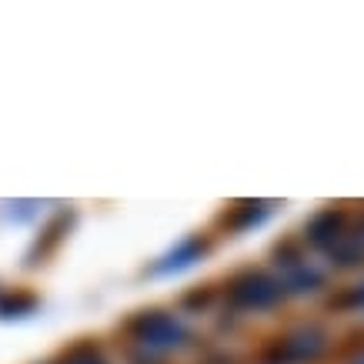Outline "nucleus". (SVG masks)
<instances>
[{
    "label": "nucleus",
    "instance_id": "1",
    "mask_svg": "<svg viewBox=\"0 0 364 364\" xmlns=\"http://www.w3.org/2000/svg\"><path fill=\"white\" fill-rule=\"evenodd\" d=\"M111 344L121 364H194L210 341L198 321L174 308V301H154L121 314Z\"/></svg>",
    "mask_w": 364,
    "mask_h": 364
},
{
    "label": "nucleus",
    "instance_id": "2",
    "mask_svg": "<svg viewBox=\"0 0 364 364\" xmlns=\"http://www.w3.org/2000/svg\"><path fill=\"white\" fill-rule=\"evenodd\" d=\"M221 308L214 314V331L237 338L257 321H281L291 311V294L267 261H241L218 277Z\"/></svg>",
    "mask_w": 364,
    "mask_h": 364
},
{
    "label": "nucleus",
    "instance_id": "3",
    "mask_svg": "<svg viewBox=\"0 0 364 364\" xmlns=\"http://www.w3.org/2000/svg\"><path fill=\"white\" fill-rule=\"evenodd\" d=\"M338 338L341 331L324 314H284L257 334L251 358L261 364H334Z\"/></svg>",
    "mask_w": 364,
    "mask_h": 364
},
{
    "label": "nucleus",
    "instance_id": "4",
    "mask_svg": "<svg viewBox=\"0 0 364 364\" xmlns=\"http://www.w3.org/2000/svg\"><path fill=\"white\" fill-rule=\"evenodd\" d=\"M264 261L281 274L294 304H301V301H318L321 304L328 298V291L334 287V274L328 271V264L304 247L298 231L277 234L274 241L267 244Z\"/></svg>",
    "mask_w": 364,
    "mask_h": 364
},
{
    "label": "nucleus",
    "instance_id": "5",
    "mask_svg": "<svg viewBox=\"0 0 364 364\" xmlns=\"http://www.w3.org/2000/svg\"><path fill=\"white\" fill-rule=\"evenodd\" d=\"M218 244L221 241L214 237L210 228H191V231L177 234L174 241H167L154 257H147L141 274L147 281H177V277H188L214 257Z\"/></svg>",
    "mask_w": 364,
    "mask_h": 364
},
{
    "label": "nucleus",
    "instance_id": "6",
    "mask_svg": "<svg viewBox=\"0 0 364 364\" xmlns=\"http://www.w3.org/2000/svg\"><path fill=\"white\" fill-rule=\"evenodd\" d=\"M354 208L358 204L351 200H328L308 210L298 224V237L304 241V247L321 261L331 251H338L354 231Z\"/></svg>",
    "mask_w": 364,
    "mask_h": 364
},
{
    "label": "nucleus",
    "instance_id": "7",
    "mask_svg": "<svg viewBox=\"0 0 364 364\" xmlns=\"http://www.w3.org/2000/svg\"><path fill=\"white\" fill-rule=\"evenodd\" d=\"M277 214H281V200L274 198H234L218 208L208 228L218 241H241V237L264 231Z\"/></svg>",
    "mask_w": 364,
    "mask_h": 364
},
{
    "label": "nucleus",
    "instance_id": "8",
    "mask_svg": "<svg viewBox=\"0 0 364 364\" xmlns=\"http://www.w3.org/2000/svg\"><path fill=\"white\" fill-rule=\"evenodd\" d=\"M77 221L80 214L70 204H57L54 210H47L41 224H37V231H33L31 244H27V251H23V267L27 271H41V267L50 264L57 254L67 247L70 234L77 231Z\"/></svg>",
    "mask_w": 364,
    "mask_h": 364
},
{
    "label": "nucleus",
    "instance_id": "9",
    "mask_svg": "<svg viewBox=\"0 0 364 364\" xmlns=\"http://www.w3.org/2000/svg\"><path fill=\"white\" fill-rule=\"evenodd\" d=\"M41 364H121V358L114 351L111 338L80 334V338H70L67 344H60V348Z\"/></svg>",
    "mask_w": 364,
    "mask_h": 364
},
{
    "label": "nucleus",
    "instance_id": "10",
    "mask_svg": "<svg viewBox=\"0 0 364 364\" xmlns=\"http://www.w3.org/2000/svg\"><path fill=\"white\" fill-rule=\"evenodd\" d=\"M321 314L324 318H344V321H364V271L354 277L334 281L328 298L321 301Z\"/></svg>",
    "mask_w": 364,
    "mask_h": 364
},
{
    "label": "nucleus",
    "instance_id": "11",
    "mask_svg": "<svg viewBox=\"0 0 364 364\" xmlns=\"http://www.w3.org/2000/svg\"><path fill=\"white\" fill-rule=\"evenodd\" d=\"M174 308L181 311V314H188L191 321L214 318L218 308H221V291H218V281H194V284H188L174 298Z\"/></svg>",
    "mask_w": 364,
    "mask_h": 364
},
{
    "label": "nucleus",
    "instance_id": "12",
    "mask_svg": "<svg viewBox=\"0 0 364 364\" xmlns=\"http://www.w3.org/2000/svg\"><path fill=\"white\" fill-rule=\"evenodd\" d=\"M44 308L41 291L31 284H0V321H27Z\"/></svg>",
    "mask_w": 364,
    "mask_h": 364
},
{
    "label": "nucleus",
    "instance_id": "13",
    "mask_svg": "<svg viewBox=\"0 0 364 364\" xmlns=\"http://www.w3.org/2000/svg\"><path fill=\"white\" fill-rule=\"evenodd\" d=\"M41 214H44V204H41V200H17V204H11L14 221H37Z\"/></svg>",
    "mask_w": 364,
    "mask_h": 364
},
{
    "label": "nucleus",
    "instance_id": "14",
    "mask_svg": "<svg viewBox=\"0 0 364 364\" xmlns=\"http://www.w3.org/2000/svg\"><path fill=\"white\" fill-rule=\"evenodd\" d=\"M354 231L364 237V204H358V208H354Z\"/></svg>",
    "mask_w": 364,
    "mask_h": 364
},
{
    "label": "nucleus",
    "instance_id": "15",
    "mask_svg": "<svg viewBox=\"0 0 364 364\" xmlns=\"http://www.w3.org/2000/svg\"><path fill=\"white\" fill-rule=\"evenodd\" d=\"M334 364H364V348L361 351H354V354H348V358H341V361H334Z\"/></svg>",
    "mask_w": 364,
    "mask_h": 364
},
{
    "label": "nucleus",
    "instance_id": "16",
    "mask_svg": "<svg viewBox=\"0 0 364 364\" xmlns=\"http://www.w3.org/2000/svg\"><path fill=\"white\" fill-rule=\"evenodd\" d=\"M247 364H261V361H254V358H251V354H247Z\"/></svg>",
    "mask_w": 364,
    "mask_h": 364
}]
</instances>
